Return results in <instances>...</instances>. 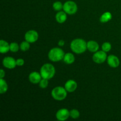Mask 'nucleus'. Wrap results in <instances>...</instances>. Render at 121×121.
Masks as SVG:
<instances>
[{"label": "nucleus", "mask_w": 121, "mask_h": 121, "mask_svg": "<svg viewBox=\"0 0 121 121\" xmlns=\"http://www.w3.org/2000/svg\"><path fill=\"white\" fill-rule=\"evenodd\" d=\"M17 66H22L24 64V60L22 59H18L16 60Z\"/></svg>", "instance_id": "obj_25"}, {"label": "nucleus", "mask_w": 121, "mask_h": 121, "mask_svg": "<svg viewBox=\"0 0 121 121\" xmlns=\"http://www.w3.org/2000/svg\"><path fill=\"white\" fill-rule=\"evenodd\" d=\"M63 60L67 65H71V64L73 63L74 62L75 57H74V56L73 54L70 53H67L65 54Z\"/></svg>", "instance_id": "obj_16"}, {"label": "nucleus", "mask_w": 121, "mask_h": 121, "mask_svg": "<svg viewBox=\"0 0 121 121\" xmlns=\"http://www.w3.org/2000/svg\"><path fill=\"white\" fill-rule=\"evenodd\" d=\"M5 73L4 71V70L1 69V73H0V77H1V78H3L5 76Z\"/></svg>", "instance_id": "obj_27"}, {"label": "nucleus", "mask_w": 121, "mask_h": 121, "mask_svg": "<svg viewBox=\"0 0 121 121\" xmlns=\"http://www.w3.org/2000/svg\"><path fill=\"white\" fill-rule=\"evenodd\" d=\"M65 41L63 40H59V43H58V44H59V46H63L65 45Z\"/></svg>", "instance_id": "obj_26"}, {"label": "nucleus", "mask_w": 121, "mask_h": 121, "mask_svg": "<svg viewBox=\"0 0 121 121\" xmlns=\"http://www.w3.org/2000/svg\"><path fill=\"white\" fill-rule=\"evenodd\" d=\"M56 117V118L59 121H66V119H68L69 117H70V111H69L67 109H61L59 110L57 112Z\"/></svg>", "instance_id": "obj_8"}, {"label": "nucleus", "mask_w": 121, "mask_h": 121, "mask_svg": "<svg viewBox=\"0 0 121 121\" xmlns=\"http://www.w3.org/2000/svg\"><path fill=\"white\" fill-rule=\"evenodd\" d=\"M39 85H40V87L42 89H45L47 87L48 85V81L47 79H43V78L41 80V81L39 83Z\"/></svg>", "instance_id": "obj_24"}, {"label": "nucleus", "mask_w": 121, "mask_h": 121, "mask_svg": "<svg viewBox=\"0 0 121 121\" xmlns=\"http://www.w3.org/2000/svg\"><path fill=\"white\" fill-rule=\"evenodd\" d=\"M65 54V52L62 49L59 47H54L52 48L48 52V57L51 61L57 62L63 59Z\"/></svg>", "instance_id": "obj_3"}, {"label": "nucleus", "mask_w": 121, "mask_h": 121, "mask_svg": "<svg viewBox=\"0 0 121 121\" xmlns=\"http://www.w3.org/2000/svg\"><path fill=\"white\" fill-rule=\"evenodd\" d=\"M70 115L73 119H77L80 116V113H79V111L77 109H72L70 111Z\"/></svg>", "instance_id": "obj_21"}, {"label": "nucleus", "mask_w": 121, "mask_h": 121, "mask_svg": "<svg viewBox=\"0 0 121 121\" xmlns=\"http://www.w3.org/2000/svg\"><path fill=\"white\" fill-rule=\"evenodd\" d=\"M55 68L50 63L44 64L40 69V74L42 78L47 80L52 79L55 74Z\"/></svg>", "instance_id": "obj_2"}, {"label": "nucleus", "mask_w": 121, "mask_h": 121, "mask_svg": "<svg viewBox=\"0 0 121 121\" xmlns=\"http://www.w3.org/2000/svg\"><path fill=\"white\" fill-rule=\"evenodd\" d=\"M30 43L28 41H23L20 44V49L22 51V52H26V51L28 50L30 48Z\"/></svg>", "instance_id": "obj_19"}, {"label": "nucleus", "mask_w": 121, "mask_h": 121, "mask_svg": "<svg viewBox=\"0 0 121 121\" xmlns=\"http://www.w3.org/2000/svg\"><path fill=\"white\" fill-rule=\"evenodd\" d=\"M2 64L5 67L9 69L15 68L17 66L16 60L11 57H6L3 59Z\"/></svg>", "instance_id": "obj_9"}, {"label": "nucleus", "mask_w": 121, "mask_h": 121, "mask_svg": "<svg viewBox=\"0 0 121 121\" xmlns=\"http://www.w3.org/2000/svg\"><path fill=\"white\" fill-rule=\"evenodd\" d=\"M8 90V85L7 82L3 78H1L0 80V93L1 94H4L6 93Z\"/></svg>", "instance_id": "obj_18"}, {"label": "nucleus", "mask_w": 121, "mask_h": 121, "mask_svg": "<svg viewBox=\"0 0 121 121\" xmlns=\"http://www.w3.org/2000/svg\"><path fill=\"white\" fill-rule=\"evenodd\" d=\"M106 52L104 51H98L95 52L93 56V60L95 63L98 64L103 63L107 59V54Z\"/></svg>", "instance_id": "obj_6"}, {"label": "nucleus", "mask_w": 121, "mask_h": 121, "mask_svg": "<svg viewBox=\"0 0 121 121\" xmlns=\"http://www.w3.org/2000/svg\"><path fill=\"white\" fill-rule=\"evenodd\" d=\"M28 79H29L30 82L32 83L37 84L41 81V80L42 79V76H41V74L39 73V72H33L29 74Z\"/></svg>", "instance_id": "obj_11"}, {"label": "nucleus", "mask_w": 121, "mask_h": 121, "mask_svg": "<svg viewBox=\"0 0 121 121\" xmlns=\"http://www.w3.org/2000/svg\"><path fill=\"white\" fill-rule=\"evenodd\" d=\"M67 92L65 87L57 86L52 90V96L55 100H63L67 97Z\"/></svg>", "instance_id": "obj_4"}, {"label": "nucleus", "mask_w": 121, "mask_h": 121, "mask_svg": "<svg viewBox=\"0 0 121 121\" xmlns=\"http://www.w3.org/2000/svg\"><path fill=\"white\" fill-rule=\"evenodd\" d=\"M78 87L76 82L73 80H69L65 83V87L66 91L69 92H73L76 91Z\"/></svg>", "instance_id": "obj_12"}, {"label": "nucleus", "mask_w": 121, "mask_h": 121, "mask_svg": "<svg viewBox=\"0 0 121 121\" xmlns=\"http://www.w3.org/2000/svg\"><path fill=\"white\" fill-rule=\"evenodd\" d=\"M53 7L56 11H60L63 7V5L60 1H56L53 5Z\"/></svg>", "instance_id": "obj_23"}, {"label": "nucleus", "mask_w": 121, "mask_h": 121, "mask_svg": "<svg viewBox=\"0 0 121 121\" xmlns=\"http://www.w3.org/2000/svg\"><path fill=\"white\" fill-rule=\"evenodd\" d=\"M102 50L104 51L105 52H108L112 48V46H111V43L109 42H105L102 46Z\"/></svg>", "instance_id": "obj_20"}, {"label": "nucleus", "mask_w": 121, "mask_h": 121, "mask_svg": "<svg viewBox=\"0 0 121 121\" xmlns=\"http://www.w3.org/2000/svg\"><path fill=\"white\" fill-rule=\"evenodd\" d=\"M63 9L66 14L73 15L78 11V5L74 1H68L63 4Z\"/></svg>", "instance_id": "obj_5"}, {"label": "nucleus", "mask_w": 121, "mask_h": 121, "mask_svg": "<svg viewBox=\"0 0 121 121\" xmlns=\"http://www.w3.org/2000/svg\"><path fill=\"white\" fill-rule=\"evenodd\" d=\"M112 15L110 12H105L100 17V21L102 23H105L109 21L112 19Z\"/></svg>", "instance_id": "obj_17"}, {"label": "nucleus", "mask_w": 121, "mask_h": 121, "mask_svg": "<svg viewBox=\"0 0 121 121\" xmlns=\"http://www.w3.org/2000/svg\"><path fill=\"white\" fill-rule=\"evenodd\" d=\"M9 47H10V51L13 53L17 52L19 50V46L17 43H11L9 44Z\"/></svg>", "instance_id": "obj_22"}, {"label": "nucleus", "mask_w": 121, "mask_h": 121, "mask_svg": "<svg viewBox=\"0 0 121 121\" xmlns=\"http://www.w3.org/2000/svg\"><path fill=\"white\" fill-rule=\"evenodd\" d=\"M99 46L98 43L93 40H91L87 43V49H88L91 52H98L99 50Z\"/></svg>", "instance_id": "obj_13"}, {"label": "nucleus", "mask_w": 121, "mask_h": 121, "mask_svg": "<svg viewBox=\"0 0 121 121\" xmlns=\"http://www.w3.org/2000/svg\"><path fill=\"white\" fill-rule=\"evenodd\" d=\"M107 61L108 65L113 68L118 67L120 65L119 58L115 55H110L108 57Z\"/></svg>", "instance_id": "obj_10"}, {"label": "nucleus", "mask_w": 121, "mask_h": 121, "mask_svg": "<svg viewBox=\"0 0 121 121\" xmlns=\"http://www.w3.org/2000/svg\"><path fill=\"white\" fill-rule=\"evenodd\" d=\"M39 39V34L35 30H29L25 34V40L30 43H35Z\"/></svg>", "instance_id": "obj_7"}, {"label": "nucleus", "mask_w": 121, "mask_h": 121, "mask_svg": "<svg viewBox=\"0 0 121 121\" xmlns=\"http://www.w3.org/2000/svg\"><path fill=\"white\" fill-rule=\"evenodd\" d=\"M70 48L74 53L81 54L87 49V43L82 39H76L71 42Z\"/></svg>", "instance_id": "obj_1"}, {"label": "nucleus", "mask_w": 121, "mask_h": 121, "mask_svg": "<svg viewBox=\"0 0 121 121\" xmlns=\"http://www.w3.org/2000/svg\"><path fill=\"white\" fill-rule=\"evenodd\" d=\"M56 20L59 23H63L67 20V14L65 11H59L56 15Z\"/></svg>", "instance_id": "obj_14"}, {"label": "nucleus", "mask_w": 121, "mask_h": 121, "mask_svg": "<svg viewBox=\"0 0 121 121\" xmlns=\"http://www.w3.org/2000/svg\"><path fill=\"white\" fill-rule=\"evenodd\" d=\"M10 50V47L8 42L3 40L0 41V52L1 53H6Z\"/></svg>", "instance_id": "obj_15"}]
</instances>
